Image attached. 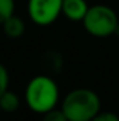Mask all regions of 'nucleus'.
Returning <instances> with one entry per match:
<instances>
[{"instance_id":"1","label":"nucleus","mask_w":119,"mask_h":121,"mask_svg":"<svg viewBox=\"0 0 119 121\" xmlns=\"http://www.w3.org/2000/svg\"><path fill=\"white\" fill-rule=\"evenodd\" d=\"M24 99L34 113L45 114L58 106L59 87L49 75H38L28 82Z\"/></svg>"},{"instance_id":"2","label":"nucleus","mask_w":119,"mask_h":121,"mask_svg":"<svg viewBox=\"0 0 119 121\" xmlns=\"http://www.w3.org/2000/svg\"><path fill=\"white\" fill-rule=\"evenodd\" d=\"M60 108L69 121H91L101 111V100L94 90L79 87L64 96Z\"/></svg>"},{"instance_id":"3","label":"nucleus","mask_w":119,"mask_h":121,"mask_svg":"<svg viewBox=\"0 0 119 121\" xmlns=\"http://www.w3.org/2000/svg\"><path fill=\"white\" fill-rule=\"evenodd\" d=\"M83 26L90 35L97 38H105L118 30V16L114 9L107 4L91 6L83 18Z\"/></svg>"},{"instance_id":"4","label":"nucleus","mask_w":119,"mask_h":121,"mask_svg":"<svg viewBox=\"0 0 119 121\" xmlns=\"http://www.w3.org/2000/svg\"><path fill=\"white\" fill-rule=\"evenodd\" d=\"M63 0H28V16L36 26L45 27L58 20L62 14Z\"/></svg>"},{"instance_id":"5","label":"nucleus","mask_w":119,"mask_h":121,"mask_svg":"<svg viewBox=\"0 0 119 121\" xmlns=\"http://www.w3.org/2000/svg\"><path fill=\"white\" fill-rule=\"evenodd\" d=\"M88 9L86 0H63L62 14L70 21H83Z\"/></svg>"},{"instance_id":"6","label":"nucleus","mask_w":119,"mask_h":121,"mask_svg":"<svg viewBox=\"0 0 119 121\" xmlns=\"http://www.w3.org/2000/svg\"><path fill=\"white\" fill-rule=\"evenodd\" d=\"M1 28H3V32H4L6 37H8L11 39H17V38L23 37V34L25 31V24L20 17L13 14L11 17H8L1 24Z\"/></svg>"},{"instance_id":"7","label":"nucleus","mask_w":119,"mask_h":121,"mask_svg":"<svg viewBox=\"0 0 119 121\" xmlns=\"http://www.w3.org/2000/svg\"><path fill=\"white\" fill-rule=\"evenodd\" d=\"M18 107H20V99L14 91L7 89L0 96V110L3 113H14L16 110H18Z\"/></svg>"},{"instance_id":"8","label":"nucleus","mask_w":119,"mask_h":121,"mask_svg":"<svg viewBox=\"0 0 119 121\" xmlns=\"http://www.w3.org/2000/svg\"><path fill=\"white\" fill-rule=\"evenodd\" d=\"M60 59V55L58 52H53V51H49L44 55V65L46 66L48 70H53V72H59L60 68H62V60Z\"/></svg>"},{"instance_id":"9","label":"nucleus","mask_w":119,"mask_h":121,"mask_svg":"<svg viewBox=\"0 0 119 121\" xmlns=\"http://www.w3.org/2000/svg\"><path fill=\"white\" fill-rule=\"evenodd\" d=\"M14 0H0V24H3L8 17L14 14Z\"/></svg>"},{"instance_id":"10","label":"nucleus","mask_w":119,"mask_h":121,"mask_svg":"<svg viewBox=\"0 0 119 121\" xmlns=\"http://www.w3.org/2000/svg\"><path fill=\"white\" fill-rule=\"evenodd\" d=\"M42 121H69L62 108H52L42 114Z\"/></svg>"},{"instance_id":"11","label":"nucleus","mask_w":119,"mask_h":121,"mask_svg":"<svg viewBox=\"0 0 119 121\" xmlns=\"http://www.w3.org/2000/svg\"><path fill=\"white\" fill-rule=\"evenodd\" d=\"M8 82H10V76H8V70L6 69L4 65L0 63V96L8 89Z\"/></svg>"},{"instance_id":"12","label":"nucleus","mask_w":119,"mask_h":121,"mask_svg":"<svg viewBox=\"0 0 119 121\" xmlns=\"http://www.w3.org/2000/svg\"><path fill=\"white\" fill-rule=\"evenodd\" d=\"M91 121H119V117L112 111H99Z\"/></svg>"},{"instance_id":"13","label":"nucleus","mask_w":119,"mask_h":121,"mask_svg":"<svg viewBox=\"0 0 119 121\" xmlns=\"http://www.w3.org/2000/svg\"><path fill=\"white\" fill-rule=\"evenodd\" d=\"M0 116H1V110H0Z\"/></svg>"}]
</instances>
